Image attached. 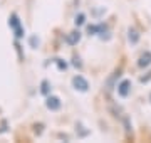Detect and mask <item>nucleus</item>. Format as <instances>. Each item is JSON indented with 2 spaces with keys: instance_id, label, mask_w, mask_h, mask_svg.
I'll use <instances>...</instances> for the list:
<instances>
[{
  "instance_id": "obj_1",
  "label": "nucleus",
  "mask_w": 151,
  "mask_h": 143,
  "mask_svg": "<svg viewBox=\"0 0 151 143\" xmlns=\"http://www.w3.org/2000/svg\"><path fill=\"white\" fill-rule=\"evenodd\" d=\"M9 27L12 29V32H14L15 39H22V37H24L25 30H24V27H22L20 19H19V15H17L15 12H14V14L9 17Z\"/></svg>"
},
{
  "instance_id": "obj_2",
  "label": "nucleus",
  "mask_w": 151,
  "mask_h": 143,
  "mask_svg": "<svg viewBox=\"0 0 151 143\" xmlns=\"http://www.w3.org/2000/svg\"><path fill=\"white\" fill-rule=\"evenodd\" d=\"M72 88L76 91H81V93H86L87 89H89V83H87V79L81 74H76L72 77Z\"/></svg>"
},
{
  "instance_id": "obj_3",
  "label": "nucleus",
  "mask_w": 151,
  "mask_h": 143,
  "mask_svg": "<svg viewBox=\"0 0 151 143\" xmlns=\"http://www.w3.org/2000/svg\"><path fill=\"white\" fill-rule=\"evenodd\" d=\"M45 106H47V110H50V111L60 110V106H62L60 98L59 96H54V94H47V98H45Z\"/></svg>"
},
{
  "instance_id": "obj_4",
  "label": "nucleus",
  "mask_w": 151,
  "mask_h": 143,
  "mask_svg": "<svg viewBox=\"0 0 151 143\" xmlns=\"http://www.w3.org/2000/svg\"><path fill=\"white\" fill-rule=\"evenodd\" d=\"M121 74H123V69H121V67H118V69H116V71H114L113 74L108 77V81H106V91H113V89L116 88L118 79L121 77Z\"/></svg>"
},
{
  "instance_id": "obj_5",
  "label": "nucleus",
  "mask_w": 151,
  "mask_h": 143,
  "mask_svg": "<svg viewBox=\"0 0 151 143\" xmlns=\"http://www.w3.org/2000/svg\"><path fill=\"white\" fill-rule=\"evenodd\" d=\"M116 88H118V94L121 98H128L131 93V81L129 79H123L121 83L116 84Z\"/></svg>"
},
{
  "instance_id": "obj_6",
  "label": "nucleus",
  "mask_w": 151,
  "mask_h": 143,
  "mask_svg": "<svg viewBox=\"0 0 151 143\" xmlns=\"http://www.w3.org/2000/svg\"><path fill=\"white\" fill-rule=\"evenodd\" d=\"M150 66H151V51H145L139 56V59H138V67L146 69V67H150Z\"/></svg>"
},
{
  "instance_id": "obj_7",
  "label": "nucleus",
  "mask_w": 151,
  "mask_h": 143,
  "mask_svg": "<svg viewBox=\"0 0 151 143\" xmlns=\"http://www.w3.org/2000/svg\"><path fill=\"white\" fill-rule=\"evenodd\" d=\"M81 32L79 30H72V32H69L67 35H65V42L69 46H76V44H79V40H81Z\"/></svg>"
},
{
  "instance_id": "obj_8",
  "label": "nucleus",
  "mask_w": 151,
  "mask_h": 143,
  "mask_svg": "<svg viewBox=\"0 0 151 143\" xmlns=\"http://www.w3.org/2000/svg\"><path fill=\"white\" fill-rule=\"evenodd\" d=\"M139 32L136 30L134 27H129L128 29V40H129V44H138L139 42Z\"/></svg>"
},
{
  "instance_id": "obj_9",
  "label": "nucleus",
  "mask_w": 151,
  "mask_h": 143,
  "mask_svg": "<svg viewBox=\"0 0 151 143\" xmlns=\"http://www.w3.org/2000/svg\"><path fill=\"white\" fill-rule=\"evenodd\" d=\"M74 24H76V27H81V25H84L86 24V14H77L74 19Z\"/></svg>"
},
{
  "instance_id": "obj_10",
  "label": "nucleus",
  "mask_w": 151,
  "mask_h": 143,
  "mask_svg": "<svg viewBox=\"0 0 151 143\" xmlns=\"http://www.w3.org/2000/svg\"><path fill=\"white\" fill-rule=\"evenodd\" d=\"M40 93H42L44 96L50 94V83H49V81H45V79L40 83Z\"/></svg>"
},
{
  "instance_id": "obj_11",
  "label": "nucleus",
  "mask_w": 151,
  "mask_h": 143,
  "mask_svg": "<svg viewBox=\"0 0 151 143\" xmlns=\"http://www.w3.org/2000/svg\"><path fill=\"white\" fill-rule=\"evenodd\" d=\"M123 121H124V130H126V136H131V135H133V128H131L129 118H128V116H123Z\"/></svg>"
},
{
  "instance_id": "obj_12",
  "label": "nucleus",
  "mask_w": 151,
  "mask_h": 143,
  "mask_svg": "<svg viewBox=\"0 0 151 143\" xmlns=\"http://www.w3.org/2000/svg\"><path fill=\"white\" fill-rule=\"evenodd\" d=\"M39 42H40V40H39L37 35H32V37L29 39V44H30V47H32V49H37V47H39Z\"/></svg>"
},
{
  "instance_id": "obj_13",
  "label": "nucleus",
  "mask_w": 151,
  "mask_h": 143,
  "mask_svg": "<svg viewBox=\"0 0 151 143\" xmlns=\"http://www.w3.org/2000/svg\"><path fill=\"white\" fill-rule=\"evenodd\" d=\"M15 51H17V54H19V59L24 61V57H25V56H24V52H22V47H20V44H19V39L15 40Z\"/></svg>"
},
{
  "instance_id": "obj_14",
  "label": "nucleus",
  "mask_w": 151,
  "mask_h": 143,
  "mask_svg": "<svg viewBox=\"0 0 151 143\" xmlns=\"http://www.w3.org/2000/svg\"><path fill=\"white\" fill-rule=\"evenodd\" d=\"M54 62L57 64V67H59L60 71H64V69H67V62H64L62 59H54Z\"/></svg>"
},
{
  "instance_id": "obj_15",
  "label": "nucleus",
  "mask_w": 151,
  "mask_h": 143,
  "mask_svg": "<svg viewBox=\"0 0 151 143\" xmlns=\"http://www.w3.org/2000/svg\"><path fill=\"white\" fill-rule=\"evenodd\" d=\"M7 130H9V121L2 120V121H0V135H2V133H5Z\"/></svg>"
},
{
  "instance_id": "obj_16",
  "label": "nucleus",
  "mask_w": 151,
  "mask_h": 143,
  "mask_svg": "<svg viewBox=\"0 0 151 143\" xmlns=\"http://www.w3.org/2000/svg\"><path fill=\"white\" fill-rule=\"evenodd\" d=\"M87 32H89V35H97V25H89Z\"/></svg>"
},
{
  "instance_id": "obj_17",
  "label": "nucleus",
  "mask_w": 151,
  "mask_h": 143,
  "mask_svg": "<svg viewBox=\"0 0 151 143\" xmlns=\"http://www.w3.org/2000/svg\"><path fill=\"white\" fill-rule=\"evenodd\" d=\"M72 64H74L76 67H79V69L82 67V62H81V59H79V56H74V62H72Z\"/></svg>"
},
{
  "instance_id": "obj_18",
  "label": "nucleus",
  "mask_w": 151,
  "mask_h": 143,
  "mask_svg": "<svg viewBox=\"0 0 151 143\" xmlns=\"http://www.w3.org/2000/svg\"><path fill=\"white\" fill-rule=\"evenodd\" d=\"M150 79H151V71L148 72V74H146V76H141V77H139V81H141V83H148V81H150Z\"/></svg>"
},
{
  "instance_id": "obj_19",
  "label": "nucleus",
  "mask_w": 151,
  "mask_h": 143,
  "mask_svg": "<svg viewBox=\"0 0 151 143\" xmlns=\"http://www.w3.org/2000/svg\"><path fill=\"white\" fill-rule=\"evenodd\" d=\"M34 131L37 133V135H40V133H42V125H40V123H39V125H34Z\"/></svg>"
},
{
  "instance_id": "obj_20",
  "label": "nucleus",
  "mask_w": 151,
  "mask_h": 143,
  "mask_svg": "<svg viewBox=\"0 0 151 143\" xmlns=\"http://www.w3.org/2000/svg\"><path fill=\"white\" fill-rule=\"evenodd\" d=\"M150 103H151V93H150Z\"/></svg>"
}]
</instances>
